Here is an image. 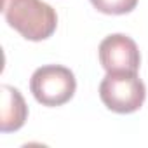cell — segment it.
Instances as JSON below:
<instances>
[{"label": "cell", "instance_id": "1", "mask_svg": "<svg viewBox=\"0 0 148 148\" xmlns=\"http://www.w3.org/2000/svg\"><path fill=\"white\" fill-rule=\"evenodd\" d=\"M2 12L7 25L32 42L49 38L58 26L56 11L42 0H2Z\"/></svg>", "mask_w": 148, "mask_h": 148}, {"label": "cell", "instance_id": "2", "mask_svg": "<svg viewBox=\"0 0 148 148\" xmlns=\"http://www.w3.org/2000/svg\"><path fill=\"white\" fill-rule=\"evenodd\" d=\"M99 98L115 113H132L143 106L146 87L136 71H112L99 84Z\"/></svg>", "mask_w": 148, "mask_h": 148}, {"label": "cell", "instance_id": "3", "mask_svg": "<svg viewBox=\"0 0 148 148\" xmlns=\"http://www.w3.org/2000/svg\"><path fill=\"white\" fill-rule=\"evenodd\" d=\"M77 89L73 71L61 64H45L33 71L30 91L44 106H61L68 103Z\"/></svg>", "mask_w": 148, "mask_h": 148}, {"label": "cell", "instance_id": "4", "mask_svg": "<svg viewBox=\"0 0 148 148\" xmlns=\"http://www.w3.org/2000/svg\"><path fill=\"white\" fill-rule=\"evenodd\" d=\"M99 63L106 70L112 71H136L141 64V54L136 42L122 33L108 35L99 44Z\"/></svg>", "mask_w": 148, "mask_h": 148}, {"label": "cell", "instance_id": "5", "mask_svg": "<svg viewBox=\"0 0 148 148\" xmlns=\"http://www.w3.org/2000/svg\"><path fill=\"white\" fill-rule=\"evenodd\" d=\"M28 119V106L21 92L12 86H2V106H0V131H19Z\"/></svg>", "mask_w": 148, "mask_h": 148}, {"label": "cell", "instance_id": "6", "mask_svg": "<svg viewBox=\"0 0 148 148\" xmlns=\"http://www.w3.org/2000/svg\"><path fill=\"white\" fill-rule=\"evenodd\" d=\"M91 4L103 14L122 16L136 9L138 0H91Z\"/></svg>", "mask_w": 148, "mask_h": 148}]
</instances>
